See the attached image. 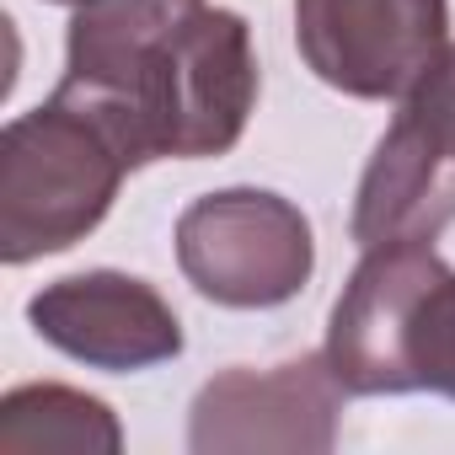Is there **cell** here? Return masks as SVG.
I'll list each match as a JSON object with an SVG mask.
<instances>
[{
	"label": "cell",
	"instance_id": "obj_1",
	"mask_svg": "<svg viewBox=\"0 0 455 455\" xmlns=\"http://www.w3.org/2000/svg\"><path fill=\"white\" fill-rule=\"evenodd\" d=\"M70 92V86H60ZM81 97L118 134L134 166L225 156L258 108V54L242 12L204 6L166 33L113 92Z\"/></svg>",
	"mask_w": 455,
	"mask_h": 455
},
{
	"label": "cell",
	"instance_id": "obj_5",
	"mask_svg": "<svg viewBox=\"0 0 455 455\" xmlns=\"http://www.w3.org/2000/svg\"><path fill=\"white\" fill-rule=\"evenodd\" d=\"M450 44V0H295L306 70L359 102L402 97Z\"/></svg>",
	"mask_w": 455,
	"mask_h": 455
},
{
	"label": "cell",
	"instance_id": "obj_12",
	"mask_svg": "<svg viewBox=\"0 0 455 455\" xmlns=\"http://www.w3.org/2000/svg\"><path fill=\"white\" fill-rule=\"evenodd\" d=\"M434 391L455 402V306H450V327H444V359H439V380H434Z\"/></svg>",
	"mask_w": 455,
	"mask_h": 455
},
{
	"label": "cell",
	"instance_id": "obj_8",
	"mask_svg": "<svg viewBox=\"0 0 455 455\" xmlns=\"http://www.w3.org/2000/svg\"><path fill=\"white\" fill-rule=\"evenodd\" d=\"M450 225H455V161L428 150L412 129L391 118L354 193L348 231L359 252L391 242H439Z\"/></svg>",
	"mask_w": 455,
	"mask_h": 455
},
{
	"label": "cell",
	"instance_id": "obj_3",
	"mask_svg": "<svg viewBox=\"0 0 455 455\" xmlns=\"http://www.w3.org/2000/svg\"><path fill=\"white\" fill-rule=\"evenodd\" d=\"M450 306L455 268L434 252V242L370 247L327 322L332 375L348 386V396L434 391Z\"/></svg>",
	"mask_w": 455,
	"mask_h": 455
},
{
	"label": "cell",
	"instance_id": "obj_2",
	"mask_svg": "<svg viewBox=\"0 0 455 455\" xmlns=\"http://www.w3.org/2000/svg\"><path fill=\"white\" fill-rule=\"evenodd\" d=\"M129 172V150L81 97L54 92L17 113L0 134V258L22 268L86 242Z\"/></svg>",
	"mask_w": 455,
	"mask_h": 455
},
{
	"label": "cell",
	"instance_id": "obj_6",
	"mask_svg": "<svg viewBox=\"0 0 455 455\" xmlns=\"http://www.w3.org/2000/svg\"><path fill=\"white\" fill-rule=\"evenodd\" d=\"M348 386L332 375L327 348L274 370H225L198 386L188 412V450H332Z\"/></svg>",
	"mask_w": 455,
	"mask_h": 455
},
{
	"label": "cell",
	"instance_id": "obj_11",
	"mask_svg": "<svg viewBox=\"0 0 455 455\" xmlns=\"http://www.w3.org/2000/svg\"><path fill=\"white\" fill-rule=\"evenodd\" d=\"M396 124L455 161V44H444L439 60L396 97Z\"/></svg>",
	"mask_w": 455,
	"mask_h": 455
},
{
	"label": "cell",
	"instance_id": "obj_7",
	"mask_svg": "<svg viewBox=\"0 0 455 455\" xmlns=\"http://www.w3.org/2000/svg\"><path fill=\"white\" fill-rule=\"evenodd\" d=\"M28 322L49 348L108 375L150 370L182 354V322L166 295L118 268H92L44 284L28 300Z\"/></svg>",
	"mask_w": 455,
	"mask_h": 455
},
{
	"label": "cell",
	"instance_id": "obj_9",
	"mask_svg": "<svg viewBox=\"0 0 455 455\" xmlns=\"http://www.w3.org/2000/svg\"><path fill=\"white\" fill-rule=\"evenodd\" d=\"M209 0H76L65 33V81L70 92H113L166 33H177Z\"/></svg>",
	"mask_w": 455,
	"mask_h": 455
},
{
	"label": "cell",
	"instance_id": "obj_10",
	"mask_svg": "<svg viewBox=\"0 0 455 455\" xmlns=\"http://www.w3.org/2000/svg\"><path fill=\"white\" fill-rule=\"evenodd\" d=\"M0 450L33 455V450H124V428L108 402L70 391V386H17L0 402Z\"/></svg>",
	"mask_w": 455,
	"mask_h": 455
},
{
	"label": "cell",
	"instance_id": "obj_13",
	"mask_svg": "<svg viewBox=\"0 0 455 455\" xmlns=\"http://www.w3.org/2000/svg\"><path fill=\"white\" fill-rule=\"evenodd\" d=\"M54 6H76V0H54Z\"/></svg>",
	"mask_w": 455,
	"mask_h": 455
},
{
	"label": "cell",
	"instance_id": "obj_4",
	"mask_svg": "<svg viewBox=\"0 0 455 455\" xmlns=\"http://www.w3.org/2000/svg\"><path fill=\"white\" fill-rule=\"evenodd\" d=\"M182 279L231 311L290 306L316 274V236L300 204L268 188H220L177 214Z\"/></svg>",
	"mask_w": 455,
	"mask_h": 455
}]
</instances>
